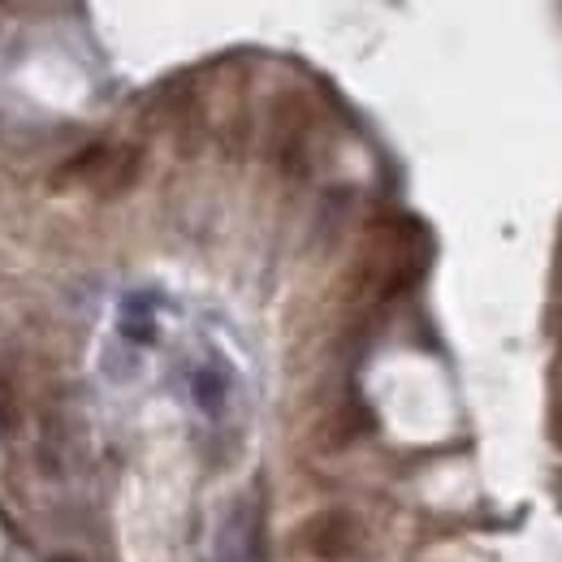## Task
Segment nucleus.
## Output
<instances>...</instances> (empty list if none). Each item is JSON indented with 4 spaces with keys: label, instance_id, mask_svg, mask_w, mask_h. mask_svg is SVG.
<instances>
[{
    "label": "nucleus",
    "instance_id": "1",
    "mask_svg": "<svg viewBox=\"0 0 562 562\" xmlns=\"http://www.w3.org/2000/svg\"><path fill=\"white\" fill-rule=\"evenodd\" d=\"M355 541H359V524L350 511H337V507L311 515L298 528V550L311 559H346L355 550Z\"/></svg>",
    "mask_w": 562,
    "mask_h": 562
},
{
    "label": "nucleus",
    "instance_id": "4",
    "mask_svg": "<svg viewBox=\"0 0 562 562\" xmlns=\"http://www.w3.org/2000/svg\"><path fill=\"white\" fill-rule=\"evenodd\" d=\"M217 562H247V511H234L230 524L221 528Z\"/></svg>",
    "mask_w": 562,
    "mask_h": 562
},
{
    "label": "nucleus",
    "instance_id": "2",
    "mask_svg": "<svg viewBox=\"0 0 562 562\" xmlns=\"http://www.w3.org/2000/svg\"><path fill=\"white\" fill-rule=\"evenodd\" d=\"M139 174H143V148H117V152H108L95 187H100V195L113 200V195H126L139 182Z\"/></svg>",
    "mask_w": 562,
    "mask_h": 562
},
{
    "label": "nucleus",
    "instance_id": "5",
    "mask_svg": "<svg viewBox=\"0 0 562 562\" xmlns=\"http://www.w3.org/2000/svg\"><path fill=\"white\" fill-rule=\"evenodd\" d=\"M56 562H74V559H56Z\"/></svg>",
    "mask_w": 562,
    "mask_h": 562
},
{
    "label": "nucleus",
    "instance_id": "3",
    "mask_svg": "<svg viewBox=\"0 0 562 562\" xmlns=\"http://www.w3.org/2000/svg\"><path fill=\"white\" fill-rule=\"evenodd\" d=\"M104 161H108V148L104 143H95V148H87V152H78V156H69L56 174H52V187L61 191V187H69V182H82V178H100V169H104Z\"/></svg>",
    "mask_w": 562,
    "mask_h": 562
},
{
    "label": "nucleus",
    "instance_id": "6",
    "mask_svg": "<svg viewBox=\"0 0 562 562\" xmlns=\"http://www.w3.org/2000/svg\"><path fill=\"white\" fill-rule=\"evenodd\" d=\"M0 4H4V0H0Z\"/></svg>",
    "mask_w": 562,
    "mask_h": 562
}]
</instances>
